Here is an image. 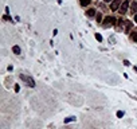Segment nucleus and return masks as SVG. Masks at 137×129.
<instances>
[{"mask_svg":"<svg viewBox=\"0 0 137 129\" xmlns=\"http://www.w3.org/2000/svg\"><path fill=\"white\" fill-rule=\"evenodd\" d=\"M70 121H75V117H67V118H65V124L70 122Z\"/></svg>","mask_w":137,"mask_h":129,"instance_id":"9","label":"nucleus"},{"mask_svg":"<svg viewBox=\"0 0 137 129\" xmlns=\"http://www.w3.org/2000/svg\"><path fill=\"white\" fill-rule=\"evenodd\" d=\"M105 3H109V1H113V0H104Z\"/></svg>","mask_w":137,"mask_h":129,"instance_id":"17","label":"nucleus"},{"mask_svg":"<svg viewBox=\"0 0 137 129\" xmlns=\"http://www.w3.org/2000/svg\"><path fill=\"white\" fill-rule=\"evenodd\" d=\"M130 9H132L133 13L137 11V3H136V1H132V4H130Z\"/></svg>","mask_w":137,"mask_h":129,"instance_id":"5","label":"nucleus"},{"mask_svg":"<svg viewBox=\"0 0 137 129\" xmlns=\"http://www.w3.org/2000/svg\"><path fill=\"white\" fill-rule=\"evenodd\" d=\"M19 90H20V86H19V85H15V92H19Z\"/></svg>","mask_w":137,"mask_h":129,"instance_id":"14","label":"nucleus"},{"mask_svg":"<svg viewBox=\"0 0 137 129\" xmlns=\"http://www.w3.org/2000/svg\"><path fill=\"white\" fill-rule=\"evenodd\" d=\"M96 15V9H93V8H90V9H87V16H94Z\"/></svg>","mask_w":137,"mask_h":129,"instance_id":"7","label":"nucleus"},{"mask_svg":"<svg viewBox=\"0 0 137 129\" xmlns=\"http://www.w3.org/2000/svg\"><path fill=\"white\" fill-rule=\"evenodd\" d=\"M134 22L137 23V15H134Z\"/></svg>","mask_w":137,"mask_h":129,"instance_id":"16","label":"nucleus"},{"mask_svg":"<svg viewBox=\"0 0 137 129\" xmlns=\"http://www.w3.org/2000/svg\"><path fill=\"white\" fill-rule=\"evenodd\" d=\"M129 3H130V0H124V3H122V4H121V7H120V12H121V13H125L126 11H128Z\"/></svg>","mask_w":137,"mask_h":129,"instance_id":"3","label":"nucleus"},{"mask_svg":"<svg viewBox=\"0 0 137 129\" xmlns=\"http://www.w3.org/2000/svg\"><path fill=\"white\" fill-rule=\"evenodd\" d=\"M90 1H91V0H81L79 3H81V5H83V7H86V5H89V4H90Z\"/></svg>","mask_w":137,"mask_h":129,"instance_id":"8","label":"nucleus"},{"mask_svg":"<svg viewBox=\"0 0 137 129\" xmlns=\"http://www.w3.org/2000/svg\"><path fill=\"white\" fill-rule=\"evenodd\" d=\"M20 78L24 81V82H27L28 83V86L30 88H34L35 86V82H34V79L31 78V77H27V75H23V74H20Z\"/></svg>","mask_w":137,"mask_h":129,"instance_id":"1","label":"nucleus"},{"mask_svg":"<svg viewBox=\"0 0 137 129\" xmlns=\"http://www.w3.org/2000/svg\"><path fill=\"white\" fill-rule=\"evenodd\" d=\"M96 39H97L98 42H102V36H101L100 34H96Z\"/></svg>","mask_w":137,"mask_h":129,"instance_id":"11","label":"nucleus"},{"mask_svg":"<svg viewBox=\"0 0 137 129\" xmlns=\"http://www.w3.org/2000/svg\"><path fill=\"white\" fill-rule=\"evenodd\" d=\"M124 65H125V66H129V65H130V63H129L128 61H124Z\"/></svg>","mask_w":137,"mask_h":129,"instance_id":"15","label":"nucleus"},{"mask_svg":"<svg viewBox=\"0 0 137 129\" xmlns=\"http://www.w3.org/2000/svg\"><path fill=\"white\" fill-rule=\"evenodd\" d=\"M101 20H102V15L98 12V13H97V22H101Z\"/></svg>","mask_w":137,"mask_h":129,"instance_id":"12","label":"nucleus"},{"mask_svg":"<svg viewBox=\"0 0 137 129\" xmlns=\"http://www.w3.org/2000/svg\"><path fill=\"white\" fill-rule=\"evenodd\" d=\"M130 38H132L134 42H137V32H132V35H130Z\"/></svg>","mask_w":137,"mask_h":129,"instance_id":"10","label":"nucleus"},{"mask_svg":"<svg viewBox=\"0 0 137 129\" xmlns=\"http://www.w3.org/2000/svg\"><path fill=\"white\" fill-rule=\"evenodd\" d=\"M12 51H13L16 55H19V54H20V47H19V46H13V47H12Z\"/></svg>","mask_w":137,"mask_h":129,"instance_id":"6","label":"nucleus"},{"mask_svg":"<svg viewBox=\"0 0 137 129\" xmlns=\"http://www.w3.org/2000/svg\"><path fill=\"white\" fill-rule=\"evenodd\" d=\"M114 22H116V19L112 16H106L104 19V26L105 27H112L113 24H114Z\"/></svg>","mask_w":137,"mask_h":129,"instance_id":"2","label":"nucleus"},{"mask_svg":"<svg viewBox=\"0 0 137 129\" xmlns=\"http://www.w3.org/2000/svg\"><path fill=\"white\" fill-rule=\"evenodd\" d=\"M120 4H121V0H113V1H112V5H110L112 11H116V9L120 7Z\"/></svg>","mask_w":137,"mask_h":129,"instance_id":"4","label":"nucleus"},{"mask_svg":"<svg viewBox=\"0 0 137 129\" xmlns=\"http://www.w3.org/2000/svg\"><path fill=\"white\" fill-rule=\"evenodd\" d=\"M117 117H124V112H117Z\"/></svg>","mask_w":137,"mask_h":129,"instance_id":"13","label":"nucleus"}]
</instances>
